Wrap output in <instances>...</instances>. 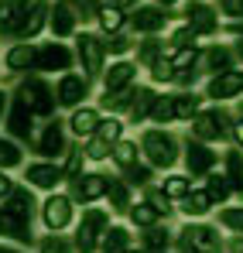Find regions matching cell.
I'll use <instances>...</instances> for the list:
<instances>
[{
    "instance_id": "6da1fadb",
    "label": "cell",
    "mask_w": 243,
    "mask_h": 253,
    "mask_svg": "<svg viewBox=\"0 0 243 253\" xmlns=\"http://www.w3.org/2000/svg\"><path fill=\"white\" fill-rule=\"evenodd\" d=\"M175 250L178 253H226V243L212 222H185L175 229Z\"/></svg>"
},
{
    "instance_id": "7a4b0ae2",
    "label": "cell",
    "mask_w": 243,
    "mask_h": 253,
    "mask_svg": "<svg viewBox=\"0 0 243 253\" xmlns=\"http://www.w3.org/2000/svg\"><path fill=\"white\" fill-rule=\"evenodd\" d=\"M141 154L147 158V165L151 168H175L178 165V140H175V133L171 130H161V126H151V130H144L141 133Z\"/></svg>"
},
{
    "instance_id": "3957f363",
    "label": "cell",
    "mask_w": 243,
    "mask_h": 253,
    "mask_svg": "<svg viewBox=\"0 0 243 253\" xmlns=\"http://www.w3.org/2000/svg\"><path fill=\"white\" fill-rule=\"evenodd\" d=\"M110 229V212L99 209V206H86L82 219L76 222V236H72V247L79 253H99L103 243V233Z\"/></svg>"
},
{
    "instance_id": "277c9868",
    "label": "cell",
    "mask_w": 243,
    "mask_h": 253,
    "mask_svg": "<svg viewBox=\"0 0 243 253\" xmlns=\"http://www.w3.org/2000/svg\"><path fill=\"white\" fill-rule=\"evenodd\" d=\"M17 99L28 106L31 117H48V120H51V113H55V106H58V103H55V85H48V79H41V76L21 79Z\"/></svg>"
},
{
    "instance_id": "5b68a950",
    "label": "cell",
    "mask_w": 243,
    "mask_h": 253,
    "mask_svg": "<svg viewBox=\"0 0 243 253\" xmlns=\"http://www.w3.org/2000/svg\"><path fill=\"white\" fill-rule=\"evenodd\" d=\"M76 58H79L86 79L103 76V69H106V38L96 35V31H79L76 35Z\"/></svg>"
},
{
    "instance_id": "8992f818",
    "label": "cell",
    "mask_w": 243,
    "mask_h": 253,
    "mask_svg": "<svg viewBox=\"0 0 243 253\" xmlns=\"http://www.w3.org/2000/svg\"><path fill=\"white\" fill-rule=\"evenodd\" d=\"M137 62H130V58H117L110 69H103V103H110V99H117L123 92H130V89H137Z\"/></svg>"
},
{
    "instance_id": "52a82bcc",
    "label": "cell",
    "mask_w": 243,
    "mask_h": 253,
    "mask_svg": "<svg viewBox=\"0 0 243 253\" xmlns=\"http://www.w3.org/2000/svg\"><path fill=\"white\" fill-rule=\"evenodd\" d=\"M41 222H45L48 233H62V229H69V226L76 222V202H72V195H65V192H51V195L41 202Z\"/></svg>"
},
{
    "instance_id": "ba28073f",
    "label": "cell",
    "mask_w": 243,
    "mask_h": 253,
    "mask_svg": "<svg viewBox=\"0 0 243 253\" xmlns=\"http://www.w3.org/2000/svg\"><path fill=\"white\" fill-rule=\"evenodd\" d=\"M35 154H41L45 161H55V158L69 154V126L62 124L58 117H51L45 124V130L35 137Z\"/></svg>"
},
{
    "instance_id": "9c48e42d",
    "label": "cell",
    "mask_w": 243,
    "mask_h": 253,
    "mask_svg": "<svg viewBox=\"0 0 243 253\" xmlns=\"http://www.w3.org/2000/svg\"><path fill=\"white\" fill-rule=\"evenodd\" d=\"M72 65H76V51L62 42H45L35 51V76L38 72H58V76H65Z\"/></svg>"
},
{
    "instance_id": "30bf717a",
    "label": "cell",
    "mask_w": 243,
    "mask_h": 253,
    "mask_svg": "<svg viewBox=\"0 0 243 253\" xmlns=\"http://www.w3.org/2000/svg\"><path fill=\"white\" fill-rule=\"evenodd\" d=\"M230 133V113L219 110V106H209L202 110L195 120H192V137L199 144H212V140H223Z\"/></svg>"
},
{
    "instance_id": "8fae6325",
    "label": "cell",
    "mask_w": 243,
    "mask_h": 253,
    "mask_svg": "<svg viewBox=\"0 0 243 253\" xmlns=\"http://www.w3.org/2000/svg\"><path fill=\"white\" fill-rule=\"evenodd\" d=\"M0 243H10V247H31V243H35L31 219L0 206Z\"/></svg>"
},
{
    "instance_id": "7c38bea8",
    "label": "cell",
    "mask_w": 243,
    "mask_h": 253,
    "mask_svg": "<svg viewBox=\"0 0 243 253\" xmlns=\"http://www.w3.org/2000/svg\"><path fill=\"white\" fill-rule=\"evenodd\" d=\"M31 3L35 0H0V38L21 42V31H24Z\"/></svg>"
},
{
    "instance_id": "4fadbf2b",
    "label": "cell",
    "mask_w": 243,
    "mask_h": 253,
    "mask_svg": "<svg viewBox=\"0 0 243 253\" xmlns=\"http://www.w3.org/2000/svg\"><path fill=\"white\" fill-rule=\"evenodd\" d=\"M86 96H89V79H86V76H79V72L58 76V83H55V103H58V106L79 110V106H86V103H82Z\"/></svg>"
},
{
    "instance_id": "5bb4252c",
    "label": "cell",
    "mask_w": 243,
    "mask_h": 253,
    "mask_svg": "<svg viewBox=\"0 0 243 253\" xmlns=\"http://www.w3.org/2000/svg\"><path fill=\"white\" fill-rule=\"evenodd\" d=\"M106 188H110V178H106V174H99V171H82L79 178L72 181V202L93 206V202L106 199Z\"/></svg>"
},
{
    "instance_id": "9a60e30c",
    "label": "cell",
    "mask_w": 243,
    "mask_h": 253,
    "mask_svg": "<svg viewBox=\"0 0 243 253\" xmlns=\"http://www.w3.org/2000/svg\"><path fill=\"white\" fill-rule=\"evenodd\" d=\"M62 181H65V174H62V165H55V161H35V165L24 168V185L28 188L55 192Z\"/></svg>"
},
{
    "instance_id": "2e32d148",
    "label": "cell",
    "mask_w": 243,
    "mask_h": 253,
    "mask_svg": "<svg viewBox=\"0 0 243 253\" xmlns=\"http://www.w3.org/2000/svg\"><path fill=\"white\" fill-rule=\"evenodd\" d=\"M171 24V14L158 7V3H141V7H134V14H130V28L134 31H141V35H158Z\"/></svg>"
},
{
    "instance_id": "e0dca14e",
    "label": "cell",
    "mask_w": 243,
    "mask_h": 253,
    "mask_svg": "<svg viewBox=\"0 0 243 253\" xmlns=\"http://www.w3.org/2000/svg\"><path fill=\"white\" fill-rule=\"evenodd\" d=\"M182 17H185V24L195 31V38H199V35H216V31H219V10L209 7L205 0H192V3L182 10Z\"/></svg>"
},
{
    "instance_id": "ac0fdd59",
    "label": "cell",
    "mask_w": 243,
    "mask_h": 253,
    "mask_svg": "<svg viewBox=\"0 0 243 253\" xmlns=\"http://www.w3.org/2000/svg\"><path fill=\"white\" fill-rule=\"evenodd\" d=\"M237 96H243V69H230L205 83V99H212V103H226Z\"/></svg>"
},
{
    "instance_id": "d6986e66",
    "label": "cell",
    "mask_w": 243,
    "mask_h": 253,
    "mask_svg": "<svg viewBox=\"0 0 243 253\" xmlns=\"http://www.w3.org/2000/svg\"><path fill=\"white\" fill-rule=\"evenodd\" d=\"M233 62H237L233 48H226V44H209V48L199 51V76H202V72H209V79H212V76H223V72L237 69Z\"/></svg>"
},
{
    "instance_id": "ffe728a7",
    "label": "cell",
    "mask_w": 243,
    "mask_h": 253,
    "mask_svg": "<svg viewBox=\"0 0 243 253\" xmlns=\"http://www.w3.org/2000/svg\"><path fill=\"white\" fill-rule=\"evenodd\" d=\"M48 28L55 38H72V35H79V17L65 0H55L48 10Z\"/></svg>"
},
{
    "instance_id": "44dd1931",
    "label": "cell",
    "mask_w": 243,
    "mask_h": 253,
    "mask_svg": "<svg viewBox=\"0 0 243 253\" xmlns=\"http://www.w3.org/2000/svg\"><path fill=\"white\" fill-rule=\"evenodd\" d=\"M216 161H219V154L209 147V144H199V140H189V147H185V168H189V178L195 174H212L216 168Z\"/></svg>"
},
{
    "instance_id": "7402d4cb",
    "label": "cell",
    "mask_w": 243,
    "mask_h": 253,
    "mask_svg": "<svg viewBox=\"0 0 243 253\" xmlns=\"http://www.w3.org/2000/svg\"><path fill=\"white\" fill-rule=\"evenodd\" d=\"M35 51H38V44H31V42L10 44V48L3 51V69H7V72H14V76L35 72Z\"/></svg>"
},
{
    "instance_id": "603a6c76",
    "label": "cell",
    "mask_w": 243,
    "mask_h": 253,
    "mask_svg": "<svg viewBox=\"0 0 243 253\" xmlns=\"http://www.w3.org/2000/svg\"><path fill=\"white\" fill-rule=\"evenodd\" d=\"M99 124H103V117H99L96 106H79V110H72V117H69V133L79 137V140H89V137L99 130Z\"/></svg>"
},
{
    "instance_id": "cb8c5ba5",
    "label": "cell",
    "mask_w": 243,
    "mask_h": 253,
    "mask_svg": "<svg viewBox=\"0 0 243 253\" xmlns=\"http://www.w3.org/2000/svg\"><path fill=\"white\" fill-rule=\"evenodd\" d=\"M178 209H182V215H185L189 222H202L205 215L212 212V199L205 195V188H192V192L182 199V206H178Z\"/></svg>"
},
{
    "instance_id": "d4e9b609",
    "label": "cell",
    "mask_w": 243,
    "mask_h": 253,
    "mask_svg": "<svg viewBox=\"0 0 243 253\" xmlns=\"http://www.w3.org/2000/svg\"><path fill=\"white\" fill-rule=\"evenodd\" d=\"M154 99H158V92H154L151 85H137L134 103H130V110H127V120H130L134 126L144 124V120L151 117V110H154Z\"/></svg>"
},
{
    "instance_id": "484cf974",
    "label": "cell",
    "mask_w": 243,
    "mask_h": 253,
    "mask_svg": "<svg viewBox=\"0 0 243 253\" xmlns=\"http://www.w3.org/2000/svg\"><path fill=\"white\" fill-rule=\"evenodd\" d=\"M7 130L17 137V140H31V133H35V124H31V113H28V106L14 96V106H10V113H7Z\"/></svg>"
},
{
    "instance_id": "4316f807",
    "label": "cell",
    "mask_w": 243,
    "mask_h": 253,
    "mask_svg": "<svg viewBox=\"0 0 243 253\" xmlns=\"http://www.w3.org/2000/svg\"><path fill=\"white\" fill-rule=\"evenodd\" d=\"M48 10H51V0H35L31 10H28V21H24V31H21V42H35L45 24H48Z\"/></svg>"
},
{
    "instance_id": "83f0119b",
    "label": "cell",
    "mask_w": 243,
    "mask_h": 253,
    "mask_svg": "<svg viewBox=\"0 0 243 253\" xmlns=\"http://www.w3.org/2000/svg\"><path fill=\"white\" fill-rule=\"evenodd\" d=\"M202 99L205 96H195L192 89H182L171 96V110H175V120H195L202 113Z\"/></svg>"
},
{
    "instance_id": "f1b7e54d",
    "label": "cell",
    "mask_w": 243,
    "mask_h": 253,
    "mask_svg": "<svg viewBox=\"0 0 243 253\" xmlns=\"http://www.w3.org/2000/svg\"><path fill=\"white\" fill-rule=\"evenodd\" d=\"M171 243H175V233H171L168 226H151V229H144V236H141V250L144 253H168Z\"/></svg>"
},
{
    "instance_id": "f546056e",
    "label": "cell",
    "mask_w": 243,
    "mask_h": 253,
    "mask_svg": "<svg viewBox=\"0 0 243 253\" xmlns=\"http://www.w3.org/2000/svg\"><path fill=\"white\" fill-rule=\"evenodd\" d=\"M199 51H202L199 44H189V48H168V62H171V69H175V76L199 69Z\"/></svg>"
},
{
    "instance_id": "4dcf8cb0",
    "label": "cell",
    "mask_w": 243,
    "mask_h": 253,
    "mask_svg": "<svg viewBox=\"0 0 243 253\" xmlns=\"http://www.w3.org/2000/svg\"><path fill=\"white\" fill-rule=\"evenodd\" d=\"M0 206H3V209H10V212H17V215H28V219H31V212H35V195H31V188H28V185H21V188H14Z\"/></svg>"
},
{
    "instance_id": "1f68e13d",
    "label": "cell",
    "mask_w": 243,
    "mask_h": 253,
    "mask_svg": "<svg viewBox=\"0 0 243 253\" xmlns=\"http://www.w3.org/2000/svg\"><path fill=\"white\" fill-rule=\"evenodd\" d=\"M123 250H130V229H127V226H113V222H110V229L103 233L99 253H123Z\"/></svg>"
},
{
    "instance_id": "d6a6232c",
    "label": "cell",
    "mask_w": 243,
    "mask_h": 253,
    "mask_svg": "<svg viewBox=\"0 0 243 253\" xmlns=\"http://www.w3.org/2000/svg\"><path fill=\"white\" fill-rule=\"evenodd\" d=\"M127 215H130V222H134V226H141V229L161 226V219H164V215L154 209V206H151L147 199H144V202H137V206H130V212H127Z\"/></svg>"
},
{
    "instance_id": "836d02e7",
    "label": "cell",
    "mask_w": 243,
    "mask_h": 253,
    "mask_svg": "<svg viewBox=\"0 0 243 253\" xmlns=\"http://www.w3.org/2000/svg\"><path fill=\"white\" fill-rule=\"evenodd\" d=\"M96 24H99V31H103V35H110V38H113V35H120V31H123L127 17H123V10L103 3V7H99V14H96Z\"/></svg>"
},
{
    "instance_id": "e575fe53",
    "label": "cell",
    "mask_w": 243,
    "mask_h": 253,
    "mask_svg": "<svg viewBox=\"0 0 243 253\" xmlns=\"http://www.w3.org/2000/svg\"><path fill=\"white\" fill-rule=\"evenodd\" d=\"M106 199H110V212H130V188L123 178H110V188H106Z\"/></svg>"
},
{
    "instance_id": "d590c367",
    "label": "cell",
    "mask_w": 243,
    "mask_h": 253,
    "mask_svg": "<svg viewBox=\"0 0 243 253\" xmlns=\"http://www.w3.org/2000/svg\"><path fill=\"white\" fill-rule=\"evenodd\" d=\"M223 165H226V181L233 185V192H243V151L237 147V151H226L223 154Z\"/></svg>"
},
{
    "instance_id": "8d00e7d4",
    "label": "cell",
    "mask_w": 243,
    "mask_h": 253,
    "mask_svg": "<svg viewBox=\"0 0 243 253\" xmlns=\"http://www.w3.org/2000/svg\"><path fill=\"white\" fill-rule=\"evenodd\" d=\"M161 55H168V44L158 38H147V42L137 44V69H151Z\"/></svg>"
},
{
    "instance_id": "74e56055",
    "label": "cell",
    "mask_w": 243,
    "mask_h": 253,
    "mask_svg": "<svg viewBox=\"0 0 243 253\" xmlns=\"http://www.w3.org/2000/svg\"><path fill=\"white\" fill-rule=\"evenodd\" d=\"M110 158L117 161V168L127 171V168H134V165H137V158H141V147H137V140H117Z\"/></svg>"
},
{
    "instance_id": "f35d334b",
    "label": "cell",
    "mask_w": 243,
    "mask_h": 253,
    "mask_svg": "<svg viewBox=\"0 0 243 253\" xmlns=\"http://www.w3.org/2000/svg\"><path fill=\"white\" fill-rule=\"evenodd\" d=\"M123 126H127V124H123L120 117H103V124H99V130H96L93 137L103 140L106 147H113L117 140H123Z\"/></svg>"
},
{
    "instance_id": "ab89813d",
    "label": "cell",
    "mask_w": 243,
    "mask_h": 253,
    "mask_svg": "<svg viewBox=\"0 0 243 253\" xmlns=\"http://www.w3.org/2000/svg\"><path fill=\"white\" fill-rule=\"evenodd\" d=\"M205 195H209L212 202H226V199L233 195V185L226 181V174L212 171V174H205Z\"/></svg>"
},
{
    "instance_id": "60d3db41",
    "label": "cell",
    "mask_w": 243,
    "mask_h": 253,
    "mask_svg": "<svg viewBox=\"0 0 243 253\" xmlns=\"http://www.w3.org/2000/svg\"><path fill=\"white\" fill-rule=\"evenodd\" d=\"M21 161H24V151H21V144H17V140H10V137H0V171L17 168Z\"/></svg>"
},
{
    "instance_id": "b9f144b4",
    "label": "cell",
    "mask_w": 243,
    "mask_h": 253,
    "mask_svg": "<svg viewBox=\"0 0 243 253\" xmlns=\"http://www.w3.org/2000/svg\"><path fill=\"white\" fill-rule=\"evenodd\" d=\"M161 192L168 199H185V195L192 192V178H189V174H168L161 181Z\"/></svg>"
},
{
    "instance_id": "7bdbcfd3",
    "label": "cell",
    "mask_w": 243,
    "mask_h": 253,
    "mask_svg": "<svg viewBox=\"0 0 243 253\" xmlns=\"http://www.w3.org/2000/svg\"><path fill=\"white\" fill-rule=\"evenodd\" d=\"M38 253H76V247H72L69 236H62V233H48V236H41V240H38Z\"/></svg>"
},
{
    "instance_id": "ee69618b",
    "label": "cell",
    "mask_w": 243,
    "mask_h": 253,
    "mask_svg": "<svg viewBox=\"0 0 243 253\" xmlns=\"http://www.w3.org/2000/svg\"><path fill=\"white\" fill-rule=\"evenodd\" d=\"M151 178H154V168H151V165H134V168L123 171L127 188H147V185H151Z\"/></svg>"
},
{
    "instance_id": "f6af8a7d",
    "label": "cell",
    "mask_w": 243,
    "mask_h": 253,
    "mask_svg": "<svg viewBox=\"0 0 243 253\" xmlns=\"http://www.w3.org/2000/svg\"><path fill=\"white\" fill-rule=\"evenodd\" d=\"M219 226L243 236V206H230V209H219Z\"/></svg>"
},
{
    "instance_id": "bcb514c9",
    "label": "cell",
    "mask_w": 243,
    "mask_h": 253,
    "mask_svg": "<svg viewBox=\"0 0 243 253\" xmlns=\"http://www.w3.org/2000/svg\"><path fill=\"white\" fill-rule=\"evenodd\" d=\"M151 124H161V130H164V124H175V110H171V96H158L154 99V110H151V117H147Z\"/></svg>"
},
{
    "instance_id": "7dc6e473",
    "label": "cell",
    "mask_w": 243,
    "mask_h": 253,
    "mask_svg": "<svg viewBox=\"0 0 243 253\" xmlns=\"http://www.w3.org/2000/svg\"><path fill=\"white\" fill-rule=\"evenodd\" d=\"M82 168H86V151H82V147H69V158H65L62 174H65L69 181H76V178L82 174Z\"/></svg>"
},
{
    "instance_id": "c3c4849f",
    "label": "cell",
    "mask_w": 243,
    "mask_h": 253,
    "mask_svg": "<svg viewBox=\"0 0 243 253\" xmlns=\"http://www.w3.org/2000/svg\"><path fill=\"white\" fill-rule=\"evenodd\" d=\"M65 3L76 10V17H79V21H96L99 7H103L99 0H65Z\"/></svg>"
},
{
    "instance_id": "681fc988",
    "label": "cell",
    "mask_w": 243,
    "mask_h": 253,
    "mask_svg": "<svg viewBox=\"0 0 243 253\" xmlns=\"http://www.w3.org/2000/svg\"><path fill=\"white\" fill-rule=\"evenodd\" d=\"M151 79H154V83H175V69H171L168 55H161V58L151 65Z\"/></svg>"
},
{
    "instance_id": "f907efd6",
    "label": "cell",
    "mask_w": 243,
    "mask_h": 253,
    "mask_svg": "<svg viewBox=\"0 0 243 253\" xmlns=\"http://www.w3.org/2000/svg\"><path fill=\"white\" fill-rule=\"evenodd\" d=\"M147 202H151V206H154V209L161 212L164 219H168V215H171V212H175V206H171V199H168V195H164L161 188H147Z\"/></svg>"
},
{
    "instance_id": "816d5d0a",
    "label": "cell",
    "mask_w": 243,
    "mask_h": 253,
    "mask_svg": "<svg viewBox=\"0 0 243 253\" xmlns=\"http://www.w3.org/2000/svg\"><path fill=\"white\" fill-rule=\"evenodd\" d=\"M130 48H134V38H127L120 31V35H113V38L106 42V55H127Z\"/></svg>"
},
{
    "instance_id": "f5cc1de1",
    "label": "cell",
    "mask_w": 243,
    "mask_h": 253,
    "mask_svg": "<svg viewBox=\"0 0 243 253\" xmlns=\"http://www.w3.org/2000/svg\"><path fill=\"white\" fill-rule=\"evenodd\" d=\"M219 14L230 21H243V0H219Z\"/></svg>"
},
{
    "instance_id": "db71d44e",
    "label": "cell",
    "mask_w": 243,
    "mask_h": 253,
    "mask_svg": "<svg viewBox=\"0 0 243 253\" xmlns=\"http://www.w3.org/2000/svg\"><path fill=\"white\" fill-rule=\"evenodd\" d=\"M14 188H17V185H14V178H7V171H0V202H3Z\"/></svg>"
},
{
    "instance_id": "11a10c76",
    "label": "cell",
    "mask_w": 243,
    "mask_h": 253,
    "mask_svg": "<svg viewBox=\"0 0 243 253\" xmlns=\"http://www.w3.org/2000/svg\"><path fill=\"white\" fill-rule=\"evenodd\" d=\"M106 7H117V10H123V7H141V0H103Z\"/></svg>"
},
{
    "instance_id": "9f6ffc18",
    "label": "cell",
    "mask_w": 243,
    "mask_h": 253,
    "mask_svg": "<svg viewBox=\"0 0 243 253\" xmlns=\"http://www.w3.org/2000/svg\"><path fill=\"white\" fill-rule=\"evenodd\" d=\"M230 130H233V140H237V147L243 151V120H240V124H233Z\"/></svg>"
},
{
    "instance_id": "6f0895ef",
    "label": "cell",
    "mask_w": 243,
    "mask_h": 253,
    "mask_svg": "<svg viewBox=\"0 0 243 253\" xmlns=\"http://www.w3.org/2000/svg\"><path fill=\"white\" fill-rule=\"evenodd\" d=\"M7 103H10V92H7V89H0V120L7 117Z\"/></svg>"
},
{
    "instance_id": "680465c9",
    "label": "cell",
    "mask_w": 243,
    "mask_h": 253,
    "mask_svg": "<svg viewBox=\"0 0 243 253\" xmlns=\"http://www.w3.org/2000/svg\"><path fill=\"white\" fill-rule=\"evenodd\" d=\"M230 35H233V38H237V42H243V21H237V24H233V28H230Z\"/></svg>"
},
{
    "instance_id": "91938a15",
    "label": "cell",
    "mask_w": 243,
    "mask_h": 253,
    "mask_svg": "<svg viewBox=\"0 0 243 253\" xmlns=\"http://www.w3.org/2000/svg\"><path fill=\"white\" fill-rule=\"evenodd\" d=\"M230 253H243V236H237V240L230 243Z\"/></svg>"
},
{
    "instance_id": "94428289",
    "label": "cell",
    "mask_w": 243,
    "mask_h": 253,
    "mask_svg": "<svg viewBox=\"0 0 243 253\" xmlns=\"http://www.w3.org/2000/svg\"><path fill=\"white\" fill-rule=\"evenodd\" d=\"M0 253H24L21 247H10V243H0Z\"/></svg>"
},
{
    "instance_id": "6125c7cd",
    "label": "cell",
    "mask_w": 243,
    "mask_h": 253,
    "mask_svg": "<svg viewBox=\"0 0 243 253\" xmlns=\"http://www.w3.org/2000/svg\"><path fill=\"white\" fill-rule=\"evenodd\" d=\"M154 3H158V7H164V10H168V7H171V3H178V0H154Z\"/></svg>"
},
{
    "instance_id": "be15d7a7",
    "label": "cell",
    "mask_w": 243,
    "mask_h": 253,
    "mask_svg": "<svg viewBox=\"0 0 243 253\" xmlns=\"http://www.w3.org/2000/svg\"><path fill=\"white\" fill-rule=\"evenodd\" d=\"M233 55H240V58H243V42H237V48H233Z\"/></svg>"
},
{
    "instance_id": "e7e4bbea",
    "label": "cell",
    "mask_w": 243,
    "mask_h": 253,
    "mask_svg": "<svg viewBox=\"0 0 243 253\" xmlns=\"http://www.w3.org/2000/svg\"><path fill=\"white\" fill-rule=\"evenodd\" d=\"M123 253H144V250H141V247H137V250H134V247H130V250H123Z\"/></svg>"
},
{
    "instance_id": "03108f58",
    "label": "cell",
    "mask_w": 243,
    "mask_h": 253,
    "mask_svg": "<svg viewBox=\"0 0 243 253\" xmlns=\"http://www.w3.org/2000/svg\"><path fill=\"white\" fill-rule=\"evenodd\" d=\"M240 113H243V103H240Z\"/></svg>"
}]
</instances>
